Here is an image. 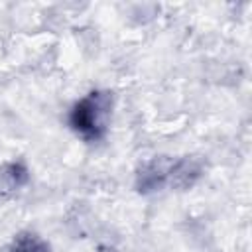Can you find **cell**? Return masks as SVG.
<instances>
[{
  "label": "cell",
  "instance_id": "cell-1",
  "mask_svg": "<svg viewBox=\"0 0 252 252\" xmlns=\"http://www.w3.org/2000/svg\"><path fill=\"white\" fill-rule=\"evenodd\" d=\"M112 112V94L108 91H91L81 96L67 114L69 128L85 142L104 138Z\"/></svg>",
  "mask_w": 252,
  "mask_h": 252
},
{
  "label": "cell",
  "instance_id": "cell-2",
  "mask_svg": "<svg viewBox=\"0 0 252 252\" xmlns=\"http://www.w3.org/2000/svg\"><path fill=\"white\" fill-rule=\"evenodd\" d=\"M173 158H152L146 163H142V167L136 173V189L140 193H154L159 191L163 187H167V175H169V167H171Z\"/></svg>",
  "mask_w": 252,
  "mask_h": 252
},
{
  "label": "cell",
  "instance_id": "cell-3",
  "mask_svg": "<svg viewBox=\"0 0 252 252\" xmlns=\"http://www.w3.org/2000/svg\"><path fill=\"white\" fill-rule=\"evenodd\" d=\"M203 175V161L195 156H185L177 158L171 161L169 175H167V187L185 191L191 189Z\"/></svg>",
  "mask_w": 252,
  "mask_h": 252
},
{
  "label": "cell",
  "instance_id": "cell-4",
  "mask_svg": "<svg viewBox=\"0 0 252 252\" xmlns=\"http://www.w3.org/2000/svg\"><path fill=\"white\" fill-rule=\"evenodd\" d=\"M30 179V171L22 161H4L0 165V199L16 195Z\"/></svg>",
  "mask_w": 252,
  "mask_h": 252
},
{
  "label": "cell",
  "instance_id": "cell-5",
  "mask_svg": "<svg viewBox=\"0 0 252 252\" xmlns=\"http://www.w3.org/2000/svg\"><path fill=\"white\" fill-rule=\"evenodd\" d=\"M8 252H49V244L32 230H22L14 236Z\"/></svg>",
  "mask_w": 252,
  "mask_h": 252
}]
</instances>
